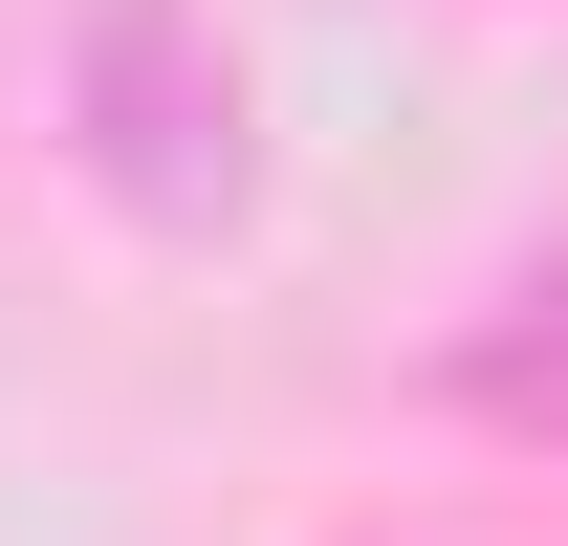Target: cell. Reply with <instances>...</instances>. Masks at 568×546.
I'll use <instances>...</instances> for the list:
<instances>
[{"label":"cell","instance_id":"cell-1","mask_svg":"<svg viewBox=\"0 0 568 546\" xmlns=\"http://www.w3.org/2000/svg\"><path fill=\"white\" fill-rule=\"evenodd\" d=\"M67 132H88V175H110L153 241H219V219H241V175H263L241 67H219L197 0H88V44H67Z\"/></svg>","mask_w":568,"mask_h":546}]
</instances>
